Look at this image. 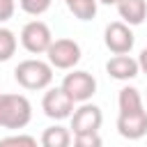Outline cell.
<instances>
[{
	"label": "cell",
	"instance_id": "19",
	"mask_svg": "<svg viewBox=\"0 0 147 147\" xmlns=\"http://www.w3.org/2000/svg\"><path fill=\"white\" fill-rule=\"evenodd\" d=\"M138 67H140L142 74H147V48L140 51V55H138Z\"/></svg>",
	"mask_w": 147,
	"mask_h": 147
},
{
	"label": "cell",
	"instance_id": "14",
	"mask_svg": "<svg viewBox=\"0 0 147 147\" xmlns=\"http://www.w3.org/2000/svg\"><path fill=\"white\" fill-rule=\"evenodd\" d=\"M16 46H18L16 34H14L9 28H2V25H0V62L11 60L14 53H16Z\"/></svg>",
	"mask_w": 147,
	"mask_h": 147
},
{
	"label": "cell",
	"instance_id": "6",
	"mask_svg": "<svg viewBox=\"0 0 147 147\" xmlns=\"http://www.w3.org/2000/svg\"><path fill=\"white\" fill-rule=\"evenodd\" d=\"M62 90L74 99V103H83V101H90L96 92V78L87 71H80V69H74L71 74L64 76L62 80Z\"/></svg>",
	"mask_w": 147,
	"mask_h": 147
},
{
	"label": "cell",
	"instance_id": "8",
	"mask_svg": "<svg viewBox=\"0 0 147 147\" xmlns=\"http://www.w3.org/2000/svg\"><path fill=\"white\" fill-rule=\"evenodd\" d=\"M41 110L51 119H57V122L60 119H67L74 113V99L62 90V85L60 87H51L44 94V99H41Z\"/></svg>",
	"mask_w": 147,
	"mask_h": 147
},
{
	"label": "cell",
	"instance_id": "12",
	"mask_svg": "<svg viewBox=\"0 0 147 147\" xmlns=\"http://www.w3.org/2000/svg\"><path fill=\"white\" fill-rule=\"evenodd\" d=\"M41 145L44 147H69L71 145V131L60 126V124L48 126L41 133Z\"/></svg>",
	"mask_w": 147,
	"mask_h": 147
},
{
	"label": "cell",
	"instance_id": "4",
	"mask_svg": "<svg viewBox=\"0 0 147 147\" xmlns=\"http://www.w3.org/2000/svg\"><path fill=\"white\" fill-rule=\"evenodd\" d=\"M51 41H53V32H51V28H48L44 21H37V18H34V21L25 23L23 30H21V44H23V48H25L28 53H32V55L46 53L48 46H51Z\"/></svg>",
	"mask_w": 147,
	"mask_h": 147
},
{
	"label": "cell",
	"instance_id": "2",
	"mask_svg": "<svg viewBox=\"0 0 147 147\" xmlns=\"http://www.w3.org/2000/svg\"><path fill=\"white\" fill-rule=\"evenodd\" d=\"M32 119V103L25 94H0V129L18 131Z\"/></svg>",
	"mask_w": 147,
	"mask_h": 147
},
{
	"label": "cell",
	"instance_id": "16",
	"mask_svg": "<svg viewBox=\"0 0 147 147\" xmlns=\"http://www.w3.org/2000/svg\"><path fill=\"white\" fill-rule=\"evenodd\" d=\"M74 145H76V147H99V145H101L99 131H92V133H76V136H74Z\"/></svg>",
	"mask_w": 147,
	"mask_h": 147
},
{
	"label": "cell",
	"instance_id": "10",
	"mask_svg": "<svg viewBox=\"0 0 147 147\" xmlns=\"http://www.w3.org/2000/svg\"><path fill=\"white\" fill-rule=\"evenodd\" d=\"M106 71L115 80H131L140 74V67H138V60H133L129 53H122L106 62Z\"/></svg>",
	"mask_w": 147,
	"mask_h": 147
},
{
	"label": "cell",
	"instance_id": "3",
	"mask_svg": "<svg viewBox=\"0 0 147 147\" xmlns=\"http://www.w3.org/2000/svg\"><path fill=\"white\" fill-rule=\"evenodd\" d=\"M14 78L23 90H46L53 83V67L44 60H23L14 69Z\"/></svg>",
	"mask_w": 147,
	"mask_h": 147
},
{
	"label": "cell",
	"instance_id": "11",
	"mask_svg": "<svg viewBox=\"0 0 147 147\" xmlns=\"http://www.w3.org/2000/svg\"><path fill=\"white\" fill-rule=\"evenodd\" d=\"M117 11L126 25H140L147 18V0H117Z\"/></svg>",
	"mask_w": 147,
	"mask_h": 147
},
{
	"label": "cell",
	"instance_id": "1",
	"mask_svg": "<svg viewBox=\"0 0 147 147\" xmlns=\"http://www.w3.org/2000/svg\"><path fill=\"white\" fill-rule=\"evenodd\" d=\"M117 131L126 140H140L147 133V110L142 103V96L136 87L126 85L117 94Z\"/></svg>",
	"mask_w": 147,
	"mask_h": 147
},
{
	"label": "cell",
	"instance_id": "17",
	"mask_svg": "<svg viewBox=\"0 0 147 147\" xmlns=\"http://www.w3.org/2000/svg\"><path fill=\"white\" fill-rule=\"evenodd\" d=\"M5 145H28V147H37V138L32 136H7V138H0V147Z\"/></svg>",
	"mask_w": 147,
	"mask_h": 147
},
{
	"label": "cell",
	"instance_id": "9",
	"mask_svg": "<svg viewBox=\"0 0 147 147\" xmlns=\"http://www.w3.org/2000/svg\"><path fill=\"white\" fill-rule=\"evenodd\" d=\"M101 122H103L101 108L94 106V103H87V101H83L80 108H76V110L71 113V131H74V136H76V133L99 131V129H101Z\"/></svg>",
	"mask_w": 147,
	"mask_h": 147
},
{
	"label": "cell",
	"instance_id": "18",
	"mask_svg": "<svg viewBox=\"0 0 147 147\" xmlns=\"http://www.w3.org/2000/svg\"><path fill=\"white\" fill-rule=\"evenodd\" d=\"M16 11V0H0V25L7 23Z\"/></svg>",
	"mask_w": 147,
	"mask_h": 147
},
{
	"label": "cell",
	"instance_id": "5",
	"mask_svg": "<svg viewBox=\"0 0 147 147\" xmlns=\"http://www.w3.org/2000/svg\"><path fill=\"white\" fill-rule=\"evenodd\" d=\"M46 55L53 69H74L80 62V46L74 39H53Z\"/></svg>",
	"mask_w": 147,
	"mask_h": 147
},
{
	"label": "cell",
	"instance_id": "15",
	"mask_svg": "<svg viewBox=\"0 0 147 147\" xmlns=\"http://www.w3.org/2000/svg\"><path fill=\"white\" fill-rule=\"evenodd\" d=\"M51 2H53V0H18L21 9H23L25 14H30V16H41L44 11H48Z\"/></svg>",
	"mask_w": 147,
	"mask_h": 147
},
{
	"label": "cell",
	"instance_id": "20",
	"mask_svg": "<svg viewBox=\"0 0 147 147\" xmlns=\"http://www.w3.org/2000/svg\"><path fill=\"white\" fill-rule=\"evenodd\" d=\"M96 2H103V5H117V0H96Z\"/></svg>",
	"mask_w": 147,
	"mask_h": 147
},
{
	"label": "cell",
	"instance_id": "13",
	"mask_svg": "<svg viewBox=\"0 0 147 147\" xmlns=\"http://www.w3.org/2000/svg\"><path fill=\"white\" fill-rule=\"evenodd\" d=\"M64 5L78 21H92L96 16V0H64Z\"/></svg>",
	"mask_w": 147,
	"mask_h": 147
},
{
	"label": "cell",
	"instance_id": "7",
	"mask_svg": "<svg viewBox=\"0 0 147 147\" xmlns=\"http://www.w3.org/2000/svg\"><path fill=\"white\" fill-rule=\"evenodd\" d=\"M103 44L110 53L115 55H122V53H131L133 44H136V37L131 32V25H126L124 21H115V23H108L106 30H103Z\"/></svg>",
	"mask_w": 147,
	"mask_h": 147
}]
</instances>
